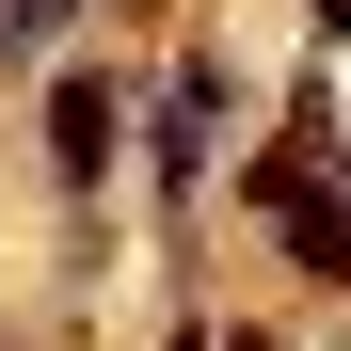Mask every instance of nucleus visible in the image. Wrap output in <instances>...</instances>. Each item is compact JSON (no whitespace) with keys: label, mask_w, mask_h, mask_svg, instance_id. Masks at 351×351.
Here are the masks:
<instances>
[{"label":"nucleus","mask_w":351,"mask_h":351,"mask_svg":"<svg viewBox=\"0 0 351 351\" xmlns=\"http://www.w3.org/2000/svg\"><path fill=\"white\" fill-rule=\"evenodd\" d=\"M112 128H128L112 80H64V96H48V160H64V176H112Z\"/></svg>","instance_id":"f257e3e1"},{"label":"nucleus","mask_w":351,"mask_h":351,"mask_svg":"<svg viewBox=\"0 0 351 351\" xmlns=\"http://www.w3.org/2000/svg\"><path fill=\"white\" fill-rule=\"evenodd\" d=\"M208 112H223V80H208V64H192V80L160 96V176H176V192L208 176Z\"/></svg>","instance_id":"f03ea898"},{"label":"nucleus","mask_w":351,"mask_h":351,"mask_svg":"<svg viewBox=\"0 0 351 351\" xmlns=\"http://www.w3.org/2000/svg\"><path fill=\"white\" fill-rule=\"evenodd\" d=\"M319 32H351V0H319Z\"/></svg>","instance_id":"7ed1b4c3"}]
</instances>
